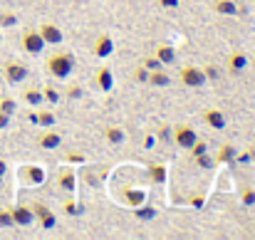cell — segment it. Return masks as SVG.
Here are the masks:
<instances>
[{"instance_id": "1", "label": "cell", "mask_w": 255, "mask_h": 240, "mask_svg": "<svg viewBox=\"0 0 255 240\" xmlns=\"http://www.w3.org/2000/svg\"><path fill=\"white\" fill-rule=\"evenodd\" d=\"M75 70V57L70 52H57L47 60V72L57 80H67Z\"/></svg>"}, {"instance_id": "2", "label": "cell", "mask_w": 255, "mask_h": 240, "mask_svg": "<svg viewBox=\"0 0 255 240\" xmlns=\"http://www.w3.org/2000/svg\"><path fill=\"white\" fill-rule=\"evenodd\" d=\"M181 82H183L186 87H191V89H201L208 80H206V72H203L201 67L186 65V67H181Z\"/></svg>"}, {"instance_id": "3", "label": "cell", "mask_w": 255, "mask_h": 240, "mask_svg": "<svg viewBox=\"0 0 255 240\" xmlns=\"http://www.w3.org/2000/svg\"><path fill=\"white\" fill-rule=\"evenodd\" d=\"M22 50L30 52V55H40V52L45 50V40L40 37L37 30H27V32H22Z\"/></svg>"}, {"instance_id": "4", "label": "cell", "mask_w": 255, "mask_h": 240, "mask_svg": "<svg viewBox=\"0 0 255 240\" xmlns=\"http://www.w3.org/2000/svg\"><path fill=\"white\" fill-rule=\"evenodd\" d=\"M10 213H12V223H15V226H32V221H35V213H32V208H30L27 203L12 206Z\"/></svg>"}, {"instance_id": "5", "label": "cell", "mask_w": 255, "mask_h": 240, "mask_svg": "<svg viewBox=\"0 0 255 240\" xmlns=\"http://www.w3.org/2000/svg\"><path fill=\"white\" fill-rule=\"evenodd\" d=\"M198 136H196V131L191 129V126H186V124H178V126H173V141L181 146V149H188L193 141H196Z\"/></svg>"}, {"instance_id": "6", "label": "cell", "mask_w": 255, "mask_h": 240, "mask_svg": "<svg viewBox=\"0 0 255 240\" xmlns=\"http://www.w3.org/2000/svg\"><path fill=\"white\" fill-rule=\"evenodd\" d=\"M37 32H40V37L45 40V45H60V42H62V30H60L55 22H42Z\"/></svg>"}, {"instance_id": "7", "label": "cell", "mask_w": 255, "mask_h": 240, "mask_svg": "<svg viewBox=\"0 0 255 240\" xmlns=\"http://www.w3.org/2000/svg\"><path fill=\"white\" fill-rule=\"evenodd\" d=\"M92 50H94V55H97L99 60H104V57H109V55L114 52V40H112V35H99Z\"/></svg>"}, {"instance_id": "8", "label": "cell", "mask_w": 255, "mask_h": 240, "mask_svg": "<svg viewBox=\"0 0 255 240\" xmlns=\"http://www.w3.org/2000/svg\"><path fill=\"white\" fill-rule=\"evenodd\" d=\"M27 77V67L22 65V62H10V65H5V80L10 82V84H17V82H22Z\"/></svg>"}, {"instance_id": "9", "label": "cell", "mask_w": 255, "mask_h": 240, "mask_svg": "<svg viewBox=\"0 0 255 240\" xmlns=\"http://www.w3.org/2000/svg\"><path fill=\"white\" fill-rule=\"evenodd\" d=\"M203 121H206L211 129H216V131L226 129V117H223V112H218V109H206V112H203Z\"/></svg>"}, {"instance_id": "10", "label": "cell", "mask_w": 255, "mask_h": 240, "mask_svg": "<svg viewBox=\"0 0 255 240\" xmlns=\"http://www.w3.org/2000/svg\"><path fill=\"white\" fill-rule=\"evenodd\" d=\"M94 84H97V89L109 92V89L114 87V75H112V70H109V67H99V72H97V77H94Z\"/></svg>"}, {"instance_id": "11", "label": "cell", "mask_w": 255, "mask_h": 240, "mask_svg": "<svg viewBox=\"0 0 255 240\" xmlns=\"http://www.w3.org/2000/svg\"><path fill=\"white\" fill-rule=\"evenodd\" d=\"M246 67H248V57H246L243 52H233V55L228 57V70H231V75H241Z\"/></svg>"}, {"instance_id": "12", "label": "cell", "mask_w": 255, "mask_h": 240, "mask_svg": "<svg viewBox=\"0 0 255 240\" xmlns=\"http://www.w3.org/2000/svg\"><path fill=\"white\" fill-rule=\"evenodd\" d=\"M37 144H40L42 149H57V146L62 144V136H60L57 131H45V134L37 139Z\"/></svg>"}, {"instance_id": "13", "label": "cell", "mask_w": 255, "mask_h": 240, "mask_svg": "<svg viewBox=\"0 0 255 240\" xmlns=\"http://www.w3.org/2000/svg\"><path fill=\"white\" fill-rule=\"evenodd\" d=\"M60 188L62 191H75V186H77V176H75V171L72 168H65L62 173H60Z\"/></svg>"}, {"instance_id": "14", "label": "cell", "mask_w": 255, "mask_h": 240, "mask_svg": "<svg viewBox=\"0 0 255 240\" xmlns=\"http://www.w3.org/2000/svg\"><path fill=\"white\" fill-rule=\"evenodd\" d=\"M22 176H25V181H30V183H42V181H45V171H42L40 166H25V168H22Z\"/></svg>"}, {"instance_id": "15", "label": "cell", "mask_w": 255, "mask_h": 240, "mask_svg": "<svg viewBox=\"0 0 255 240\" xmlns=\"http://www.w3.org/2000/svg\"><path fill=\"white\" fill-rule=\"evenodd\" d=\"M149 84H151V87H166V84H169V75H166V72H164V67H161V70H149Z\"/></svg>"}, {"instance_id": "16", "label": "cell", "mask_w": 255, "mask_h": 240, "mask_svg": "<svg viewBox=\"0 0 255 240\" xmlns=\"http://www.w3.org/2000/svg\"><path fill=\"white\" fill-rule=\"evenodd\" d=\"M154 55L161 60V65H164V67H166V65H171V62L176 60V52H173V47H171V45H159Z\"/></svg>"}, {"instance_id": "17", "label": "cell", "mask_w": 255, "mask_h": 240, "mask_svg": "<svg viewBox=\"0 0 255 240\" xmlns=\"http://www.w3.org/2000/svg\"><path fill=\"white\" fill-rule=\"evenodd\" d=\"M213 10H216L218 15H236V12H238V5H236L233 0H216Z\"/></svg>"}, {"instance_id": "18", "label": "cell", "mask_w": 255, "mask_h": 240, "mask_svg": "<svg viewBox=\"0 0 255 240\" xmlns=\"http://www.w3.org/2000/svg\"><path fill=\"white\" fill-rule=\"evenodd\" d=\"M149 178L154 183H164L166 181V166L164 163H151L149 166Z\"/></svg>"}, {"instance_id": "19", "label": "cell", "mask_w": 255, "mask_h": 240, "mask_svg": "<svg viewBox=\"0 0 255 240\" xmlns=\"http://www.w3.org/2000/svg\"><path fill=\"white\" fill-rule=\"evenodd\" d=\"M104 139H107L109 144H122V141H124V129H122V126H107Z\"/></svg>"}, {"instance_id": "20", "label": "cell", "mask_w": 255, "mask_h": 240, "mask_svg": "<svg viewBox=\"0 0 255 240\" xmlns=\"http://www.w3.org/2000/svg\"><path fill=\"white\" fill-rule=\"evenodd\" d=\"M233 159H236V146H231V144L221 146V151H218L216 161H218V163H228V161H233Z\"/></svg>"}, {"instance_id": "21", "label": "cell", "mask_w": 255, "mask_h": 240, "mask_svg": "<svg viewBox=\"0 0 255 240\" xmlns=\"http://www.w3.org/2000/svg\"><path fill=\"white\" fill-rule=\"evenodd\" d=\"M25 102L37 107V104H42V102H45V97H42V92H40V89H27V92H25Z\"/></svg>"}, {"instance_id": "22", "label": "cell", "mask_w": 255, "mask_h": 240, "mask_svg": "<svg viewBox=\"0 0 255 240\" xmlns=\"http://www.w3.org/2000/svg\"><path fill=\"white\" fill-rule=\"evenodd\" d=\"M37 221H40V228H42V231H52V228L57 226V218H55V213H52V211H50V213H45V216H42V218H37Z\"/></svg>"}, {"instance_id": "23", "label": "cell", "mask_w": 255, "mask_h": 240, "mask_svg": "<svg viewBox=\"0 0 255 240\" xmlns=\"http://www.w3.org/2000/svg\"><path fill=\"white\" fill-rule=\"evenodd\" d=\"M188 151H191V156L196 159V156H201V154H206V151H208V144H206V141H201V139H196V141L188 146Z\"/></svg>"}, {"instance_id": "24", "label": "cell", "mask_w": 255, "mask_h": 240, "mask_svg": "<svg viewBox=\"0 0 255 240\" xmlns=\"http://www.w3.org/2000/svg\"><path fill=\"white\" fill-rule=\"evenodd\" d=\"M42 97H45V102H50V104L60 102V92H57L55 87H45V89H42Z\"/></svg>"}, {"instance_id": "25", "label": "cell", "mask_w": 255, "mask_h": 240, "mask_svg": "<svg viewBox=\"0 0 255 240\" xmlns=\"http://www.w3.org/2000/svg\"><path fill=\"white\" fill-rule=\"evenodd\" d=\"M37 124H40V126H52V124H55V114H52V112L37 114Z\"/></svg>"}, {"instance_id": "26", "label": "cell", "mask_w": 255, "mask_h": 240, "mask_svg": "<svg viewBox=\"0 0 255 240\" xmlns=\"http://www.w3.org/2000/svg\"><path fill=\"white\" fill-rule=\"evenodd\" d=\"M134 216L141 218V221H151V218L156 216V211H151V208H136V206H134Z\"/></svg>"}, {"instance_id": "27", "label": "cell", "mask_w": 255, "mask_h": 240, "mask_svg": "<svg viewBox=\"0 0 255 240\" xmlns=\"http://www.w3.org/2000/svg\"><path fill=\"white\" fill-rule=\"evenodd\" d=\"M144 67H146V70H161L164 65H161V60H159L156 55H149V57L144 60Z\"/></svg>"}, {"instance_id": "28", "label": "cell", "mask_w": 255, "mask_h": 240, "mask_svg": "<svg viewBox=\"0 0 255 240\" xmlns=\"http://www.w3.org/2000/svg\"><path fill=\"white\" fill-rule=\"evenodd\" d=\"M15 22H17V17L12 12H0V27H10Z\"/></svg>"}, {"instance_id": "29", "label": "cell", "mask_w": 255, "mask_h": 240, "mask_svg": "<svg viewBox=\"0 0 255 240\" xmlns=\"http://www.w3.org/2000/svg\"><path fill=\"white\" fill-rule=\"evenodd\" d=\"M0 226H2V228H10V226H15V223H12V213H10V208L0 211Z\"/></svg>"}, {"instance_id": "30", "label": "cell", "mask_w": 255, "mask_h": 240, "mask_svg": "<svg viewBox=\"0 0 255 240\" xmlns=\"http://www.w3.org/2000/svg\"><path fill=\"white\" fill-rule=\"evenodd\" d=\"M0 109H2L5 114H12V112H15V99H10V97L0 99Z\"/></svg>"}, {"instance_id": "31", "label": "cell", "mask_w": 255, "mask_h": 240, "mask_svg": "<svg viewBox=\"0 0 255 240\" xmlns=\"http://www.w3.org/2000/svg\"><path fill=\"white\" fill-rule=\"evenodd\" d=\"M196 163H198L201 168H211V166H213V161H211V156H208V151L201 154V156H196Z\"/></svg>"}, {"instance_id": "32", "label": "cell", "mask_w": 255, "mask_h": 240, "mask_svg": "<svg viewBox=\"0 0 255 240\" xmlns=\"http://www.w3.org/2000/svg\"><path fill=\"white\" fill-rule=\"evenodd\" d=\"M203 72H206V80H218V67L216 65H208V67H203Z\"/></svg>"}, {"instance_id": "33", "label": "cell", "mask_w": 255, "mask_h": 240, "mask_svg": "<svg viewBox=\"0 0 255 240\" xmlns=\"http://www.w3.org/2000/svg\"><path fill=\"white\" fill-rule=\"evenodd\" d=\"M67 97H70V99H80V97H82V87H80V84H72V87L67 89Z\"/></svg>"}, {"instance_id": "34", "label": "cell", "mask_w": 255, "mask_h": 240, "mask_svg": "<svg viewBox=\"0 0 255 240\" xmlns=\"http://www.w3.org/2000/svg\"><path fill=\"white\" fill-rule=\"evenodd\" d=\"M134 77H136V82H146L149 80V70L141 65V67H136V75H134Z\"/></svg>"}, {"instance_id": "35", "label": "cell", "mask_w": 255, "mask_h": 240, "mask_svg": "<svg viewBox=\"0 0 255 240\" xmlns=\"http://www.w3.org/2000/svg\"><path fill=\"white\" fill-rule=\"evenodd\" d=\"M65 161L67 163H85V156L82 154H65Z\"/></svg>"}, {"instance_id": "36", "label": "cell", "mask_w": 255, "mask_h": 240, "mask_svg": "<svg viewBox=\"0 0 255 240\" xmlns=\"http://www.w3.org/2000/svg\"><path fill=\"white\" fill-rule=\"evenodd\" d=\"M65 213H70V216H72V213H80V206H77L75 201H67V203H65Z\"/></svg>"}, {"instance_id": "37", "label": "cell", "mask_w": 255, "mask_h": 240, "mask_svg": "<svg viewBox=\"0 0 255 240\" xmlns=\"http://www.w3.org/2000/svg\"><path fill=\"white\" fill-rule=\"evenodd\" d=\"M7 124H10V114H5V112L0 109V129H5Z\"/></svg>"}, {"instance_id": "38", "label": "cell", "mask_w": 255, "mask_h": 240, "mask_svg": "<svg viewBox=\"0 0 255 240\" xmlns=\"http://www.w3.org/2000/svg\"><path fill=\"white\" fill-rule=\"evenodd\" d=\"M161 7H178V0H159Z\"/></svg>"}, {"instance_id": "39", "label": "cell", "mask_w": 255, "mask_h": 240, "mask_svg": "<svg viewBox=\"0 0 255 240\" xmlns=\"http://www.w3.org/2000/svg\"><path fill=\"white\" fill-rule=\"evenodd\" d=\"M243 201H246V203H253V201H255V193H253V191H246V193H243Z\"/></svg>"}, {"instance_id": "40", "label": "cell", "mask_w": 255, "mask_h": 240, "mask_svg": "<svg viewBox=\"0 0 255 240\" xmlns=\"http://www.w3.org/2000/svg\"><path fill=\"white\" fill-rule=\"evenodd\" d=\"M191 203H193V208H201V206H203V196H193Z\"/></svg>"}, {"instance_id": "41", "label": "cell", "mask_w": 255, "mask_h": 240, "mask_svg": "<svg viewBox=\"0 0 255 240\" xmlns=\"http://www.w3.org/2000/svg\"><path fill=\"white\" fill-rule=\"evenodd\" d=\"M5 171H7V163H5V161L0 159V178H2V176H5Z\"/></svg>"}, {"instance_id": "42", "label": "cell", "mask_w": 255, "mask_h": 240, "mask_svg": "<svg viewBox=\"0 0 255 240\" xmlns=\"http://www.w3.org/2000/svg\"><path fill=\"white\" fill-rule=\"evenodd\" d=\"M144 146H146V149H149V146H154V139H151V136H146V139H144Z\"/></svg>"}, {"instance_id": "43", "label": "cell", "mask_w": 255, "mask_h": 240, "mask_svg": "<svg viewBox=\"0 0 255 240\" xmlns=\"http://www.w3.org/2000/svg\"><path fill=\"white\" fill-rule=\"evenodd\" d=\"M0 183H2V178H0Z\"/></svg>"}, {"instance_id": "44", "label": "cell", "mask_w": 255, "mask_h": 240, "mask_svg": "<svg viewBox=\"0 0 255 240\" xmlns=\"http://www.w3.org/2000/svg\"><path fill=\"white\" fill-rule=\"evenodd\" d=\"M0 37H2V32H0Z\"/></svg>"}, {"instance_id": "45", "label": "cell", "mask_w": 255, "mask_h": 240, "mask_svg": "<svg viewBox=\"0 0 255 240\" xmlns=\"http://www.w3.org/2000/svg\"><path fill=\"white\" fill-rule=\"evenodd\" d=\"M253 62H255V60H253Z\"/></svg>"}, {"instance_id": "46", "label": "cell", "mask_w": 255, "mask_h": 240, "mask_svg": "<svg viewBox=\"0 0 255 240\" xmlns=\"http://www.w3.org/2000/svg\"><path fill=\"white\" fill-rule=\"evenodd\" d=\"M253 2H255V0H253Z\"/></svg>"}]
</instances>
